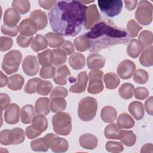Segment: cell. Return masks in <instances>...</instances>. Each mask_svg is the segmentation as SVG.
Wrapping results in <instances>:
<instances>
[{
  "label": "cell",
  "instance_id": "cell-1",
  "mask_svg": "<svg viewBox=\"0 0 153 153\" xmlns=\"http://www.w3.org/2000/svg\"><path fill=\"white\" fill-rule=\"evenodd\" d=\"M87 7L79 1H59L48 13L50 26L56 33L75 36L82 29Z\"/></svg>",
  "mask_w": 153,
  "mask_h": 153
},
{
  "label": "cell",
  "instance_id": "cell-2",
  "mask_svg": "<svg viewBox=\"0 0 153 153\" xmlns=\"http://www.w3.org/2000/svg\"><path fill=\"white\" fill-rule=\"evenodd\" d=\"M85 35L90 41L89 50L91 53L99 52L114 45L127 44L130 38L125 29L105 22L97 23Z\"/></svg>",
  "mask_w": 153,
  "mask_h": 153
},
{
  "label": "cell",
  "instance_id": "cell-3",
  "mask_svg": "<svg viewBox=\"0 0 153 153\" xmlns=\"http://www.w3.org/2000/svg\"><path fill=\"white\" fill-rule=\"evenodd\" d=\"M97 110V102L91 97L82 98L78 103V115L84 121H89L94 119Z\"/></svg>",
  "mask_w": 153,
  "mask_h": 153
},
{
  "label": "cell",
  "instance_id": "cell-4",
  "mask_svg": "<svg viewBox=\"0 0 153 153\" xmlns=\"http://www.w3.org/2000/svg\"><path fill=\"white\" fill-rule=\"evenodd\" d=\"M54 131L60 135L68 136L72 130V119L69 113L57 112L52 117Z\"/></svg>",
  "mask_w": 153,
  "mask_h": 153
},
{
  "label": "cell",
  "instance_id": "cell-5",
  "mask_svg": "<svg viewBox=\"0 0 153 153\" xmlns=\"http://www.w3.org/2000/svg\"><path fill=\"white\" fill-rule=\"evenodd\" d=\"M22 59V53L17 50H13L5 54L2 63V70L8 75L16 72Z\"/></svg>",
  "mask_w": 153,
  "mask_h": 153
},
{
  "label": "cell",
  "instance_id": "cell-6",
  "mask_svg": "<svg viewBox=\"0 0 153 153\" xmlns=\"http://www.w3.org/2000/svg\"><path fill=\"white\" fill-rule=\"evenodd\" d=\"M47 127L48 121L47 118L44 115L38 114L33 117L32 124L26 128L25 133L28 139H35L45 131Z\"/></svg>",
  "mask_w": 153,
  "mask_h": 153
},
{
  "label": "cell",
  "instance_id": "cell-7",
  "mask_svg": "<svg viewBox=\"0 0 153 153\" xmlns=\"http://www.w3.org/2000/svg\"><path fill=\"white\" fill-rule=\"evenodd\" d=\"M135 17L137 21L142 25H150L152 21V4L151 2L146 0L140 1L135 12Z\"/></svg>",
  "mask_w": 153,
  "mask_h": 153
},
{
  "label": "cell",
  "instance_id": "cell-8",
  "mask_svg": "<svg viewBox=\"0 0 153 153\" xmlns=\"http://www.w3.org/2000/svg\"><path fill=\"white\" fill-rule=\"evenodd\" d=\"M97 3L101 11L110 17L118 16L123 5L121 0H99Z\"/></svg>",
  "mask_w": 153,
  "mask_h": 153
},
{
  "label": "cell",
  "instance_id": "cell-9",
  "mask_svg": "<svg viewBox=\"0 0 153 153\" xmlns=\"http://www.w3.org/2000/svg\"><path fill=\"white\" fill-rule=\"evenodd\" d=\"M44 139L51 151L54 152H65L68 150L69 145L68 141L62 137L53 133L46 134Z\"/></svg>",
  "mask_w": 153,
  "mask_h": 153
},
{
  "label": "cell",
  "instance_id": "cell-10",
  "mask_svg": "<svg viewBox=\"0 0 153 153\" xmlns=\"http://www.w3.org/2000/svg\"><path fill=\"white\" fill-rule=\"evenodd\" d=\"M100 19V16L97 6L95 4H92L87 7L84 25V27L86 29H91L95 25L99 23Z\"/></svg>",
  "mask_w": 153,
  "mask_h": 153
},
{
  "label": "cell",
  "instance_id": "cell-11",
  "mask_svg": "<svg viewBox=\"0 0 153 153\" xmlns=\"http://www.w3.org/2000/svg\"><path fill=\"white\" fill-rule=\"evenodd\" d=\"M136 70V65L131 60L126 59L123 60L117 67V74L123 79H127L131 77Z\"/></svg>",
  "mask_w": 153,
  "mask_h": 153
},
{
  "label": "cell",
  "instance_id": "cell-12",
  "mask_svg": "<svg viewBox=\"0 0 153 153\" xmlns=\"http://www.w3.org/2000/svg\"><path fill=\"white\" fill-rule=\"evenodd\" d=\"M22 69L28 76H34L38 74L39 69L38 62L35 56H27L22 62Z\"/></svg>",
  "mask_w": 153,
  "mask_h": 153
},
{
  "label": "cell",
  "instance_id": "cell-13",
  "mask_svg": "<svg viewBox=\"0 0 153 153\" xmlns=\"http://www.w3.org/2000/svg\"><path fill=\"white\" fill-rule=\"evenodd\" d=\"M20 107L16 103H11L5 109L4 117L7 124L13 125L17 123L20 119Z\"/></svg>",
  "mask_w": 153,
  "mask_h": 153
},
{
  "label": "cell",
  "instance_id": "cell-14",
  "mask_svg": "<svg viewBox=\"0 0 153 153\" xmlns=\"http://www.w3.org/2000/svg\"><path fill=\"white\" fill-rule=\"evenodd\" d=\"M29 19L35 24L38 30L44 29L48 23L46 13L41 10H35L32 11L30 14Z\"/></svg>",
  "mask_w": 153,
  "mask_h": 153
},
{
  "label": "cell",
  "instance_id": "cell-15",
  "mask_svg": "<svg viewBox=\"0 0 153 153\" xmlns=\"http://www.w3.org/2000/svg\"><path fill=\"white\" fill-rule=\"evenodd\" d=\"M25 134L24 130L21 128L16 127L10 130L7 136L8 145L22 143L25 139Z\"/></svg>",
  "mask_w": 153,
  "mask_h": 153
},
{
  "label": "cell",
  "instance_id": "cell-16",
  "mask_svg": "<svg viewBox=\"0 0 153 153\" xmlns=\"http://www.w3.org/2000/svg\"><path fill=\"white\" fill-rule=\"evenodd\" d=\"M38 28L33 21L30 19H26L21 22L19 25L20 35L26 36H32L36 33Z\"/></svg>",
  "mask_w": 153,
  "mask_h": 153
},
{
  "label": "cell",
  "instance_id": "cell-17",
  "mask_svg": "<svg viewBox=\"0 0 153 153\" xmlns=\"http://www.w3.org/2000/svg\"><path fill=\"white\" fill-rule=\"evenodd\" d=\"M20 20V13L14 8H7L4 14L3 21L5 25L13 27L17 25Z\"/></svg>",
  "mask_w": 153,
  "mask_h": 153
},
{
  "label": "cell",
  "instance_id": "cell-18",
  "mask_svg": "<svg viewBox=\"0 0 153 153\" xmlns=\"http://www.w3.org/2000/svg\"><path fill=\"white\" fill-rule=\"evenodd\" d=\"M88 76L85 71H82L78 75V81L69 88V91L74 93H81L85 91L87 85Z\"/></svg>",
  "mask_w": 153,
  "mask_h": 153
},
{
  "label": "cell",
  "instance_id": "cell-19",
  "mask_svg": "<svg viewBox=\"0 0 153 153\" xmlns=\"http://www.w3.org/2000/svg\"><path fill=\"white\" fill-rule=\"evenodd\" d=\"M106 62V59L102 55L93 53L88 56L87 65L90 69H99L102 68Z\"/></svg>",
  "mask_w": 153,
  "mask_h": 153
},
{
  "label": "cell",
  "instance_id": "cell-20",
  "mask_svg": "<svg viewBox=\"0 0 153 153\" xmlns=\"http://www.w3.org/2000/svg\"><path fill=\"white\" fill-rule=\"evenodd\" d=\"M79 143L81 147L87 149H94L97 146V137L90 133L83 134L79 138Z\"/></svg>",
  "mask_w": 153,
  "mask_h": 153
},
{
  "label": "cell",
  "instance_id": "cell-21",
  "mask_svg": "<svg viewBox=\"0 0 153 153\" xmlns=\"http://www.w3.org/2000/svg\"><path fill=\"white\" fill-rule=\"evenodd\" d=\"M71 72L66 65L60 66L53 77V81L58 85H64L67 83V79L70 76Z\"/></svg>",
  "mask_w": 153,
  "mask_h": 153
},
{
  "label": "cell",
  "instance_id": "cell-22",
  "mask_svg": "<svg viewBox=\"0 0 153 153\" xmlns=\"http://www.w3.org/2000/svg\"><path fill=\"white\" fill-rule=\"evenodd\" d=\"M128 110L131 115L137 120H140L144 117V107L140 102L133 101L131 102L128 106Z\"/></svg>",
  "mask_w": 153,
  "mask_h": 153
},
{
  "label": "cell",
  "instance_id": "cell-23",
  "mask_svg": "<svg viewBox=\"0 0 153 153\" xmlns=\"http://www.w3.org/2000/svg\"><path fill=\"white\" fill-rule=\"evenodd\" d=\"M35 112L38 114L47 115L50 111V101L47 97L38 98L35 102Z\"/></svg>",
  "mask_w": 153,
  "mask_h": 153
},
{
  "label": "cell",
  "instance_id": "cell-24",
  "mask_svg": "<svg viewBox=\"0 0 153 153\" xmlns=\"http://www.w3.org/2000/svg\"><path fill=\"white\" fill-rule=\"evenodd\" d=\"M69 63L73 69L79 70L85 66V58L81 53H74L69 57Z\"/></svg>",
  "mask_w": 153,
  "mask_h": 153
},
{
  "label": "cell",
  "instance_id": "cell-25",
  "mask_svg": "<svg viewBox=\"0 0 153 153\" xmlns=\"http://www.w3.org/2000/svg\"><path fill=\"white\" fill-rule=\"evenodd\" d=\"M38 62L42 67L50 66L54 62V54L53 50L47 49L46 50L37 54Z\"/></svg>",
  "mask_w": 153,
  "mask_h": 153
},
{
  "label": "cell",
  "instance_id": "cell-26",
  "mask_svg": "<svg viewBox=\"0 0 153 153\" xmlns=\"http://www.w3.org/2000/svg\"><path fill=\"white\" fill-rule=\"evenodd\" d=\"M118 139L126 146H131L136 141V136L131 130H120Z\"/></svg>",
  "mask_w": 153,
  "mask_h": 153
},
{
  "label": "cell",
  "instance_id": "cell-27",
  "mask_svg": "<svg viewBox=\"0 0 153 153\" xmlns=\"http://www.w3.org/2000/svg\"><path fill=\"white\" fill-rule=\"evenodd\" d=\"M140 63L145 67H150L153 65V46L149 45L145 48L139 57Z\"/></svg>",
  "mask_w": 153,
  "mask_h": 153
},
{
  "label": "cell",
  "instance_id": "cell-28",
  "mask_svg": "<svg viewBox=\"0 0 153 153\" xmlns=\"http://www.w3.org/2000/svg\"><path fill=\"white\" fill-rule=\"evenodd\" d=\"M35 116V109L32 105H26L22 107L20 112V117L21 121L23 124H28L32 123Z\"/></svg>",
  "mask_w": 153,
  "mask_h": 153
},
{
  "label": "cell",
  "instance_id": "cell-29",
  "mask_svg": "<svg viewBox=\"0 0 153 153\" xmlns=\"http://www.w3.org/2000/svg\"><path fill=\"white\" fill-rule=\"evenodd\" d=\"M117 112L115 108L111 106H106L102 109L100 117L102 120L106 123H111L117 118Z\"/></svg>",
  "mask_w": 153,
  "mask_h": 153
},
{
  "label": "cell",
  "instance_id": "cell-30",
  "mask_svg": "<svg viewBox=\"0 0 153 153\" xmlns=\"http://www.w3.org/2000/svg\"><path fill=\"white\" fill-rule=\"evenodd\" d=\"M134 124V120L127 113L120 114L117 119V126L119 128H131Z\"/></svg>",
  "mask_w": 153,
  "mask_h": 153
},
{
  "label": "cell",
  "instance_id": "cell-31",
  "mask_svg": "<svg viewBox=\"0 0 153 153\" xmlns=\"http://www.w3.org/2000/svg\"><path fill=\"white\" fill-rule=\"evenodd\" d=\"M45 37L48 41L49 47L51 48H59L62 46L65 42V39L62 36L51 32L47 33Z\"/></svg>",
  "mask_w": 153,
  "mask_h": 153
},
{
  "label": "cell",
  "instance_id": "cell-32",
  "mask_svg": "<svg viewBox=\"0 0 153 153\" xmlns=\"http://www.w3.org/2000/svg\"><path fill=\"white\" fill-rule=\"evenodd\" d=\"M48 45V41L45 36L41 34L36 35L31 42V48L35 52L45 49Z\"/></svg>",
  "mask_w": 153,
  "mask_h": 153
},
{
  "label": "cell",
  "instance_id": "cell-33",
  "mask_svg": "<svg viewBox=\"0 0 153 153\" xmlns=\"http://www.w3.org/2000/svg\"><path fill=\"white\" fill-rule=\"evenodd\" d=\"M25 82V79L20 74H15L9 77L8 82V88L11 90L17 91L22 88Z\"/></svg>",
  "mask_w": 153,
  "mask_h": 153
},
{
  "label": "cell",
  "instance_id": "cell-34",
  "mask_svg": "<svg viewBox=\"0 0 153 153\" xmlns=\"http://www.w3.org/2000/svg\"><path fill=\"white\" fill-rule=\"evenodd\" d=\"M103 81L105 84L106 88L109 90L116 88L120 82V80L118 75L114 72L106 74L103 76Z\"/></svg>",
  "mask_w": 153,
  "mask_h": 153
},
{
  "label": "cell",
  "instance_id": "cell-35",
  "mask_svg": "<svg viewBox=\"0 0 153 153\" xmlns=\"http://www.w3.org/2000/svg\"><path fill=\"white\" fill-rule=\"evenodd\" d=\"M74 44L76 50L80 52H84L89 49L91 45L90 40L85 35L76 37L74 41Z\"/></svg>",
  "mask_w": 153,
  "mask_h": 153
},
{
  "label": "cell",
  "instance_id": "cell-36",
  "mask_svg": "<svg viewBox=\"0 0 153 153\" xmlns=\"http://www.w3.org/2000/svg\"><path fill=\"white\" fill-rule=\"evenodd\" d=\"M142 48L139 41L136 39H131L127 48V54L132 58H137L140 54Z\"/></svg>",
  "mask_w": 153,
  "mask_h": 153
},
{
  "label": "cell",
  "instance_id": "cell-37",
  "mask_svg": "<svg viewBox=\"0 0 153 153\" xmlns=\"http://www.w3.org/2000/svg\"><path fill=\"white\" fill-rule=\"evenodd\" d=\"M134 90V87L133 84L128 82H126L120 86L118 90V93L121 98L127 100L133 97Z\"/></svg>",
  "mask_w": 153,
  "mask_h": 153
},
{
  "label": "cell",
  "instance_id": "cell-38",
  "mask_svg": "<svg viewBox=\"0 0 153 153\" xmlns=\"http://www.w3.org/2000/svg\"><path fill=\"white\" fill-rule=\"evenodd\" d=\"M103 84L102 79L93 78L89 80L87 91L90 94H98L103 90Z\"/></svg>",
  "mask_w": 153,
  "mask_h": 153
},
{
  "label": "cell",
  "instance_id": "cell-39",
  "mask_svg": "<svg viewBox=\"0 0 153 153\" xmlns=\"http://www.w3.org/2000/svg\"><path fill=\"white\" fill-rule=\"evenodd\" d=\"M66 107V101L63 97H55L51 99L50 102V110L53 112L57 113L64 111Z\"/></svg>",
  "mask_w": 153,
  "mask_h": 153
},
{
  "label": "cell",
  "instance_id": "cell-40",
  "mask_svg": "<svg viewBox=\"0 0 153 153\" xmlns=\"http://www.w3.org/2000/svg\"><path fill=\"white\" fill-rule=\"evenodd\" d=\"M142 49L146 48L152 44V33L149 30H143L140 32L137 40Z\"/></svg>",
  "mask_w": 153,
  "mask_h": 153
},
{
  "label": "cell",
  "instance_id": "cell-41",
  "mask_svg": "<svg viewBox=\"0 0 153 153\" xmlns=\"http://www.w3.org/2000/svg\"><path fill=\"white\" fill-rule=\"evenodd\" d=\"M12 7L20 14L27 13L30 8V3L27 0H14L12 2Z\"/></svg>",
  "mask_w": 153,
  "mask_h": 153
},
{
  "label": "cell",
  "instance_id": "cell-42",
  "mask_svg": "<svg viewBox=\"0 0 153 153\" xmlns=\"http://www.w3.org/2000/svg\"><path fill=\"white\" fill-rule=\"evenodd\" d=\"M120 129L117 124L111 123L108 124L104 130V135L108 139H118Z\"/></svg>",
  "mask_w": 153,
  "mask_h": 153
},
{
  "label": "cell",
  "instance_id": "cell-43",
  "mask_svg": "<svg viewBox=\"0 0 153 153\" xmlns=\"http://www.w3.org/2000/svg\"><path fill=\"white\" fill-rule=\"evenodd\" d=\"M31 149L36 152H46L50 147L45 142L44 137L36 139L30 142Z\"/></svg>",
  "mask_w": 153,
  "mask_h": 153
},
{
  "label": "cell",
  "instance_id": "cell-44",
  "mask_svg": "<svg viewBox=\"0 0 153 153\" xmlns=\"http://www.w3.org/2000/svg\"><path fill=\"white\" fill-rule=\"evenodd\" d=\"M53 85L50 81L41 79L38 83L36 87V93L40 95L47 96L51 91Z\"/></svg>",
  "mask_w": 153,
  "mask_h": 153
},
{
  "label": "cell",
  "instance_id": "cell-45",
  "mask_svg": "<svg viewBox=\"0 0 153 153\" xmlns=\"http://www.w3.org/2000/svg\"><path fill=\"white\" fill-rule=\"evenodd\" d=\"M54 54V62L53 64L56 66H59L66 62L67 59V54L66 53L60 48L53 50Z\"/></svg>",
  "mask_w": 153,
  "mask_h": 153
},
{
  "label": "cell",
  "instance_id": "cell-46",
  "mask_svg": "<svg viewBox=\"0 0 153 153\" xmlns=\"http://www.w3.org/2000/svg\"><path fill=\"white\" fill-rule=\"evenodd\" d=\"M149 79L148 73L142 69H139L136 71L134 72L133 75V80L135 82L143 84L147 82Z\"/></svg>",
  "mask_w": 153,
  "mask_h": 153
},
{
  "label": "cell",
  "instance_id": "cell-47",
  "mask_svg": "<svg viewBox=\"0 0 153 153\" xmlns=\"http://www.w3.org/2000/svg\"><path fill=\"white\" fill-rule=\"evenodd\" d=\"M142 29V27L140 26L133 19L129 20L127 24V29L128 32V34L130 36L131 38L136 37L139 32Z\"/></svg>",
  "mask_w": 153,
  "mask_h": 153
},
{
  "label": "cell",
  "instance_id": "cell-48",
  "mask_svg": "<svg viewBox=\"0 0 153 153\" xmlns=\"http://www.w3.org/2000/svg\"><path fill=\"white\" fill-rule=\"evenodd\" d=\"M106 149L107 151L112 153L121 152L123 151L124 147L121 143L115 141H108L106 142L105 145Z\"/></svg>",
  "mask_w": 153,
  "mask_h": 153
},
{
  "label": "cell",
  "instance_id": "cell-49",
  "mask_svg": "<svg viewBox=\"0 0 153 153\" xmlns=\"http://www.w3.org/2000/svg\"><path fill=\"white\" fill-rule=\"evenodd\" d=\"M41 79L39 78H33L30 79L25 86V92L27 94H33L36 93L38 83Z\"/></svg>",
  "mask_w": 153,
  "mask_h": 153
},
{
  "label": "cell",
  "instance_id": "cell-50",
  "mask_svg": "<svg viewBox=\"0 0 153 153\" xmlns=\"http://www.w3.org/2000/svg\"><path fill=\"white\" fill-rule=\"evenodd\" d=\"M56 74L55 67L53 66L42 67L39 72V76L44 79H50L54 76Z\"/></svg>",
  "mask_w": 153,
  "mask_h": 153
},
{
  "label": "cell",
  "instance_id": "cell-51",
  "mask_svg": "<svg viewBox=\"0 0 153 153\" xmlns=\"http://www.w3.org/2000/svg\"><path fill=\"white\" fill-rule=\"evenodd\" d=\"M68 94V91L63 87H56L51 92L50 98L53 99L55 97H63L65 98Z\"/></svg>",
  "mask_w": 153,
  "mask_h": 153
},
{
  "label": "cell",
  "instance_id": "cell-52",
  "mask_svg": "<svg viewBox=\"0 0 153 153\" xmlns=\"http://www.w3.org/2000/svg\"><path fill=\"white\" fill-rule=\"evenodd\" d=\"M19 26H18L17 25L13 27H10L4 24L1 26V32L4 35H6L10 36H16L19 32Z\"/></svg>",
  "mask_w": 153,
  "mask_h": 153
},
{
  "label": "cell",
  "instance_id": "cell-53",
  "mask_svg": "<svg viewBox=\"0 0 153 153\" xmlns=\"http://www.w3.org/2000/svg\"><path fill=\"white\" fill-rule=\"evenodd\" d=\"M13 45V39L8 37L1 36L0 38V50L5 51L10 50Z\"/></svg>",
  "mask_w": 153,
  "mask_h": 153
},
{
  "label": "cell",
  "instance_id": "cell-54",
  "mask_svg": "<svg viewBox=\"0 0 153 153\" xmlns=\"http://www.w3.org/2000/svg\"><path fill=\"white\" fill-rule=\"evenodd\" d=\"M134 94L136 99L138 100H143L149 96V91L145 87H139L134 89Z\"/></svg>",
  "mask_w": 153,
  "mask_h": 153
},
{
  "label": "cell",
  "instance_id": "cell-55",
  "mask_svg": "<svg viewBox=\"0 0 153 153\" xmlns=\"http://www.w3.org/2000/svg\"><path fill=\"white\" fill-rule=\"evenodd\" d=\"M32 36H26L20 35L17 36L16 41L18 45H19L20 47L22 48H27L32 42L31 41H32Z\"/></svg>",
  "mask_w": 153,
  "mask_h": 153
},
{
  "label": "cell",
  "instance_id": "cell-56",
  "mask_svg": "<svg viewBox=\"0 0 153 153\" xmlns=\"http://www.w3.org/2000/svg\"><path fill=\"white\" fill-rule=\"evenodd\" d=\"M10 98L8 94L5 93L0 94V102H1V110L2 111L4 109H6L10 103Z\"/></svg>",
  "mask_w": 153,
  "mask_h": 153
},
{
  "label": "cell",
  "instance_id": "cell-57",
  "mask_svg": "<svg viewBox=\"0 0 153 153\" xmlns=\"http://www.w3.org/2000/svg\"><path fill=\"white\" fill-rule=\"evenodd\" d=\"M62 48L67 55H71L74 52V46L70 41H65Z\"/></svg>",
  "mask_w": 153,
  "mask_h": 153
},
{
  "label": "cell",
  "instance_id": "cell-58",
  "mask_svg": "<svg viewBox=\"0 0 153 153\" xmlns=\"http://www.w3.org/2000/svg\"><path fill=\"white\" fill-rule=\"evenodd\" d=\"M38 3L41 7L46 9V10H50L53 8V6L56 5L57 3V1H44V0H39L38 1Z\"/></svg>",
  "mask_w": 153,
  "mask_h": 153
},
{
  "label": "cell",
  "instance_id": "cell-59",
  "mask_svg": "<svg viewBox=\"0 0 153 153\" xmlns=\"http://www.w3.org/2000/svg\"><path fill=\"white\" fill-rule=\"evenodd\" d=\"M103 72L102 71L98 69H93L88 74V79H91L93 78H99L102 79L103 77Z\"/></svg>",
  "mask_w": 153,
  "mask_h": 153
},
{
  "label": "cell",
  "instance_id": "cell-60",
  "mask_svg": "<svg viewBox=\"0 0 153 153\" xmlns=\"http://www.w3.org/2000/svg\"><path fill=\"white\" fill-rule=\"evenodd\" d=\"M152 96L148 97L145 102V108L146 112L150 115H152L153 114V109H152Z\"/></svg>",
  "mask_w": 153,
  "mask_h": 153
},
{
  "label": "cell",
  "instance_id": "cell-61",
  "mask_svg": "<svg viewBox=\"0 0 153 153\" xmlns=\"http://www.w3.org/2000/svg\"><path fill=\"white\" fill-rule=\"evenodd\" d=\"M10 130L5 129L2 130L0 133V143L4 145H8V141H7V136L8 133Z\"/></svg>",
  "mask_w": 153,
  "mask_h": 153
},
{
  "label": "cell",
  "instance_id": "cell-62",
  "mask_svg": "<svg viewBox=\"0 0 153 153\" xmlns=\"http://www.w3.org/2000/svg\"><path fill=\"white\" fill-rule=\"evenodd\" d=\"M137 3V1H136V0H134V1H124L125 7L129 11L133 10L136 8Z\"/></svg>",
  "mask_w": 153,
  "mask_h": 153
},
{
  "label": "cell",
  "instance_id": "cell-63",
  "mask_svg": "<svg viewBox=\"0 0 153 153\" xmlns=\"http://www.w3.org/2000/svg\"><path fill=\"white\" fill-rule=\"evenodd\" d=\"M153 145L152 143H146L144 145L141 149L140 152H153Z\"/></svg>",
  "mask_w": 153,
  "mask_h": 153
},
{
  "label": "cell",
  "instance_id": "cell-64",
  "mask_svg": "<svg viewBox=\"0 0 153 153\" xmlns=\"http://www.w3.org/2000/svg\"><path fill=\"white\" fill-rule=\"evenodd\" d=\"M0 74H1L0 87H4L7 84V82H8V79L7 76L5 75V74H4L2 71H0Z\"/></svg>",
  "mask_w": 153,
  "mask_h": 153
}]
</instances>
